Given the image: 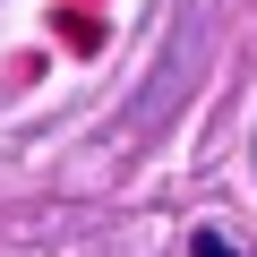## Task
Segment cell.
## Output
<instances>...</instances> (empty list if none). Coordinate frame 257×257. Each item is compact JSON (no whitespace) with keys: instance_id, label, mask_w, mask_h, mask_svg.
I'll use <instances>...</instances> for the list:
<instances>
[{"instance_id":"cell-1","label":"cell","mask_w":257,"mask_h":257,"mask_svg":"<svg viewBox=\"0 0 257 257\" xmlns=\"http://www.w3.org/2000/svg\"><path fill=\"white\" fill-rule=\"evenodd\" d=\"M189 257H248V248H231L223 231H197V240H189Z\"/></svg>"}]
</instances>
